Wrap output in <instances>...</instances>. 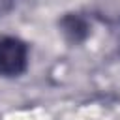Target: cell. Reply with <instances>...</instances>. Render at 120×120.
<instances>
[{
	"mask_svg": "<svg viewBox=\"0 0 120 120\" xmlns=\"http://www.w3.org/2000/svg\"><path fill=\"white\" fill-rule=\"evenodd\" d=\"M30 45L15 34H0V77L17 79L28 71Z\"/></svg>",
	"mask_w": 120,
	"mask_h": 120,
	"instance_id": "cell-1",
	"label": "cell"
},
{
	"mask_svg": "<svg viewBox=\"0 0 120 120\" xmlns=\"http://www.w3.org/2000/svg\"><path fill=\"white\" fill-rule=\"evenodd\" d=\"M58 28L62 32V36L73 43V45H79V43H84L90 34H92V24L88 21V17H84L82 13L79 11H69V13H64L60 19H58Z\"/></svg>",
	"mask_w": 120,
	"mask_h": 120,
	"instance_id": "cell-2",
	"label": "cell"
},
{
	"mask_svg": "<svg viewBox=\"0 0 120 120\" xmlns=\"http://www.w3.org/2000/svg\"><path fill=\"white\" fill-rule=\"evenodd\" d=\"M15 8V0H0V17H6Z\"/></svg>",
	"mask_w": 120,
	"mask_h": 120,
	"instance_id": "cell-3",
	"label": "cell"
}]
</instances>
